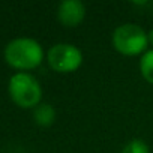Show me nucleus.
<instances>
[{"label":"nucleus","mask_w":153,"mask_h":153,"mask_svg":"<svg viewBox=\"0 0 153 153\" xmlns=\"http://www.w3.org/2000/svg\"><path fill=\"white\" fill-rule=\"evenodd\" d=\"M47 57V53L39 41L30 36H17L3 48L5 62L18 72H29L39 68Z\"/></svg>","instance_id":"f257e3e1"},{"label":"nucleus","mask_w":153,"mask_h":153,"mask_svg":"<svg viewBox=\"0 0 153 153\" xmlns=\"http://www.w3.org/2000/svg\"><path fill=\"white\" fill-rule=\"evenodd\" d=\"M113 48L126 57H141L149 48L147 32L137 23H123L113 30Z\"/></svg>","instance_id":"f03ea898"},{"label":"nucleus","mask_w":153,"mask_h":153,"mask_svg":"<svg viewBox=\"0 0 153 153\" xmlns=\"http://www.w3.org/2000/svg\"><path fill=\"white\" fill-rule=\"evenodd\" d=\"M8 93L11 101L20 108H35L42 102V86L30 72H15L8 81Z\"/></svg>","instance_id":"7ed1b4c3"},{"label":"nucleus","mask_w":153,"mask_h":153,"mask_svg":"<svg viewBox=\"0 0 153 153\" xmlns=\"http://www.w3.org/2000/svg\"><path fill=\"white\" fill-rule=\"evenodd\" d=\"M48 66L57 72V74H72L76 72L83 62L84 56L83 51L69 42H59L51 45L47 50V57H45Z\"/></svg>","instance_id":"20e7f679"},{"label":"nucleus","mask_w":153,"mask_h":153,"mask_svg":"<svg viewBox=\"0 0 153 153\" xmlns=\"http://www.w3.org/2000/svg\"><path fill=\"white\" fill-rule=\"evenodd\" d=\"M86 5L81 0H63L57 6V21L68 29L78 27L86 18Z\"/></svg>","instance_id":"39448f33"},{"label":"nucleus","mask_w":153,"mask_h":153,"mask_svg":"<svg viewBox=\"0 0 153 153\" xmlns=\"http://www.w3.org/2000/svg\"><path fill=\"white\" fill-rule=\"evenodd\" d=\"M33 122L41 126V128H50L51 125H54L56 119H57V111L54 108V105L48 104V102H41L38 107L33 108Z\"/></svg>","instance_id":"423d86ee"},{"label":"nucleus","mask_w":153,"mask_h":153,"mask_svg":"<svg viewBox=\"0 0 153 153\" xmlns=\"http://www.w3.org/2000/svg\"><path fill=\"white\" fill-rule=\"evenodd\" d=\"M138 69L143 80L153 86V48H149L138 62Z\"/></svg>","instance_id":"0eeeda50"},{"label":"nucleus","mask_w":153,"mask_h":153,"mask_svg":"<svg viewBox=\"0 0 153 153\" xmlns=\"http://www.w3.org/2000/svg\"><path fill=\"white\" fill-rule=\"evenodd\" d=\"M120 153H150V147L144 140L132 138L123 146Z\"/></svg>","instance_id":"6e6552de"},{"label":"nucleus","mask_w":153,"mask_h":153,"mask_svg":"<svg viewBox=\"0 0 153 153\" xmlns=\"http://www.w3.org/2000/svg\"><path fill=\"white\" fill-rule=\"evenodd\" d=\"M147 38H149V45H150V48H153V29H150V30L147 32Z\"/></svg>","instance_id":"1a4fd4ad"}]
</instances>
